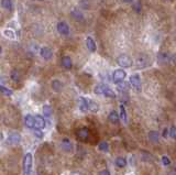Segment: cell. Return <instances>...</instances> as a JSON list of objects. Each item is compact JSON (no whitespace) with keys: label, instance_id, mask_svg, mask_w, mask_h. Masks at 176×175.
Segmentation results:
<instances>
[{"label":"cell","instance_id":"cell-1","mask_svg":"<svg viewBox=\"0 0 176 175\" xmlns=\"http://www.w3.org/2000/svg\"><path fill=\"white\" fill-rule=\"evenodd\" d=\"M94 91H95V94H97V95H104V96H106V97H109V98H115V97H116L115 91L112 90L110 87L105 84L97 85V86L95 87V89H94Z\"/></svg>","mask_w":176,"mask_h":175},{"label":"cell","instance_id":"cell-2","mask_svg":"<svg viewBox=\"0 0 176 175\" xmlns=\"http://www.w3.org/2000/svg\"><path fill=\"white\" fill-rule=\"evenodd\" d=\"M32 154L31 153H27L23 158V172L26 175H29L31 173V170H32Z\"/></svg>","mask_w":176,"mask_h":175},{"label":"cell","instance_id":"cell-3","mask_svg":"<svg viewBox=\"0 0 176 175\" xmlns=\"http://www.w3.org/2000/svg\"><path fill=\"white\" fill-rule=\"evenodd\" d=\"M117 63H118V65L121 66V67L128 68V67H131L133 62H132V60L128 55L122 54V55L118 56V58H117Z\"/></svg>","mask_w":176,"mask_h":175},{"label":"cell","instance_id":"cell-4","mask_svg":"<svg viewBox=\"0 0 176 175\" xmlns=\"http://www.w3.org/2000/svg\"><path fill=\"white\" fill-rule=\"evenodd\" d=\"M125 76H127V73L123 70H121V68H118V70H115L114 74H112V80H114V82L116 83V84H118V83H121L125 80Z\"/></svg>","mask_w":176,"mask_h":175},{"label":"cell","instance_id":"cell-5","mask_svg":"<svg viewBox=\"0 0 176 175\" xmlns=\"http://www.w3.org/2000/svg\"><path fill=\"white\" fill-rule=\"evenodd\" d=\"M130 85H131L135 90H141V78L138 74H133L130 76Z\"/></svg>","mask_w":176,"mask_h":175},{"label":"cell","instance_id":"cell-6","mask_svg":"<svg viewBox=\"0 0 176 175\" xmlns=\"http://www.w3.org/2000/svg\"><path fill=\"white\" fill-rule=\"evenodd\" d=\"M56 29H57V32L60 33V34L64 35V36H67V35L70 34V32H71L68 24L66 23V22H64V21L58 22L57 26H56Z\"/></svg>","mask_w":176,"mask_h":175},{"label":"cell","instance_id":"cell-7","mask_svg":"<svg viewBox=\"0 0 176 175\" xmlns=\"http://www.w3.org/2000/svg\"><path fill=\"white\" fill-rule=\"evenodd\" d=\"M40 54H41V56L45 60V61H50V60L53 57V51L47 46L42 47V49L40 50Z\"/></svg>","mask_w":176,"mask_h":175},{"label":"cell","instance_id":"cell-8","mask_svg":"<svg viewBox=\"0 0 176 175\" xmlns=\"http://www.w3.org/2000/svg\"><path fill=\"white\" fill-rule=\"evenodd\" d=\"M44 128H45V119L42 116H40V114H37L34 117V129L42 130Z\"/></svg>","mask_w":176,"mask_h":175},{"label":"cell","instance_id":"cell-9","mask_svg":"<svg viewBox=\"0 0 176 175\" xmlns=\"http://www.w3.org/2000/svg\"><path fill=\"white\" fill-rule=\"evenodd\" d=\"M61 64L64 68L66 70H71L73 67V61H72V57L68 55H65L62 57V61H61Z\"/></svg>","mask_w":176,"mask_h":175},{"label":"cell","instance_id":"cell-10","mask_svg":"<svg viewBox=\"0 0 176 175\" xmlns=\"http://www.w3.org/2000/svg\"><path fill=\"white\" fill-rule=\"evenodd\" d=\"M21 141V135L19 134V133L17 132H12L9 134V137H8V142L10 143V144H18V143H20Z\"/></svg>","mask_w":176,"mask_h":175},{"label":"cell","instance_id":"cell-11","mask_svg":"<svg viewBox=\"0 0 176 175\" xmlns=\"http://www.w3.org/2000/svg\"><path fill=\"white\" fill-rule=\"evenodd\" d=\"M86 46H87V49L89 50L91 53L96 52V50H97V46H96V42H95V40H94L91 36H87V37H86Z\"/></svg>","mask_w":176,"mask_h":175},{"label":"cell","instance_id":"cell-12","mask_svg":"<svg viewBox=\"0 0 176 175\" xmlns=\"http://www.w3.org/2000/svg\"><path fill=\"white\" fill-rule=\"evenodd\" d=\"M169 56H171V54L165 53V52H161V53H159V55H158L159 63H160V64L169 63Z\"/></svg>","mask_w":176,"mask_h":175},{"label":"cell","instance_id":"cell-13","mask_svg":"<svg viewBox=\"0 0 176 175\" xmlns=\"http://www.w3.org/2000/svg\"><path fill=\"white\" fill-rule=\"evenodd\" d=\"M61 145H62V149L65 152H67V153H71L73 151V144L71 142V140H68V139H63Z\"/></svg>","mask_w":176,"mask_h":175},{"label":"cell","instance_id":"cell-14","mask_svg":"<svg viewBox=\"0 0 176 175\" xmlns=\"http://www.w3.org/2000/svg\"><path fill=\"white\" fill-rule=\"evenodd\" d=\"M108 119H109V121L111 122V124H118L119 121H120V117H119V114H117V112L115 111V110H112V111L110 112V114H109Z\"/></svg>","mask_w":176,"mask_h":175},{"label":"cell","instance_id":"cell-15","mask_svg":"<svg viewBox=\"0 0 176 175\" xmlns=\"http://www.w3.org/2000/svg\"><path fill=\"white\" fill-rule=\"evenodd\" d=\"M149 140L153 143H158L159 141H160V133L154 130L150 131V132H149Z\"/></svg>","mask_w":176,"mask_h":175},{"label":"cell","instance_id":"cell-16","mask_svg":"<svg viewBox=\"0 0 176 175\" xmlns=\"http://www.w3.org/2000/svg\"><path fill=\"white\" fill-rule=\"evenodd\" d=\"M72 17H73V19H74L75 21H79V22H81L84 20V14H83V12L81 11H79V10H77V9H73L72 10Z\"/></svg>","mask_w":176,"mask_h":175},{"label":"cell","instance_id":"cell-17","mask_svg":"<svg viewBox=\"0 0 176 175\" xmlns=\"http://www.w3.org/2000/svg\"><path fill=\"white\" fill-rule=\"evenodd\" d=\"M77 135L81 140H86L89 137V130H88V128H81L77 131Z\"/></svg>","mask_w":176,"mask_h":175},{"label":"cell","instance_id":"cell-18","mask_svg":"<svg viewBox=\"0 0 176 175\" xmlns=\"http://www.w3.org/2000/svg\"><path fill=\"white\" fill-rule=\"evenodd\" d=\"M24 124H26L28 128L34 129V117L31 116V114H27L24 117Z\"/></svg>","mask_w":176,"mask_h":175},{"label":"cell","instance_id":"cell-19","mask_svg":"<svg viewBox=\"0 0 176 175\" xmlns=\"http://www.w3.org/2000/svg\"><path fill=\"white\" fill-rule=\"evenodd\" d=\"M149 65V60L145 56H140L137 60V67L138 68H144Z\"/></svg>","mask_w":176,"mask_h":175},{"label":"cell","instance_id":"cell-20","mask_svg":"<svg viewBox=\"0 0 176 175\" xmlns=\"http://www.w3.org/2000/svg\"><path fill=\"white\" fill-rule=\"evenodd\" d=\"M79 109H81V112L88 111V98L81 97V99H79Z\"/></svg>","mask_w":176,"mask_h":175},{"label":"cell","instance_id":"cell-21","mask_svg":"<svg viewBox=\"0 0 176 175\" xmlns=\"http://www.w3.org/2000/svg\"><path fill=\"white\" fill-rule=\"evenodd\" d=\"M63 87H64V85H63V83L61 82V80H54L53 82H52V88H53V90L56 91V93H60V91H62Z\"/></svg>","mask_w":176,"mask_h":175},{"label":"cell","instance_id":"cell-22","mask_svg":"<svg viewBox=\"0 0 176 175\" xmlns=\"http://www.w3.org/2000/svg\"><path fill=\"white\" fill-rule=\"evenodd\" d=\"M1 7L7 11H12L13 10V2H12V0H1Z\"/></svg>","mask_w":176,"mask_h":175},{"label":"cell","instance_id":"cell-23","mask_svg":"<svg viewBox=\"0 0 176 175\" xmlns=\"http://www.w3.org/2000/svg\"><path fill=\"white\" fill-rule=\"evenodd\" d=\"M88 110L91 112H98L99 110V105L97 103H95L91 99H88Z\"/></svg>","mask_w":176,"mask_h":175},{"label":"cell","instance_id":"cell-24","mask_svg":"<svg viewBox=\"0 0 176 175\" xmlns=\"http://www.w3.org/2000/svg\"><path fill=\"white\" fill-rule=\"evenodd\" d=\"M117 87H118V90L120 91V93H127L130 88V85L125 82H121V83H118V86Z\"/></svg>","mask_w":176,"mask_h":175},{"label":"cell","instance_id":"cell-25","mask_svg":"<svg viewBox=\"0 0 176 175\" xmlns=\"http://www.w3.org/2000/svg\"><path fill=\"white\" fill-rule=\"evenodd\" d=\"M120 119L122 120L125 124L128 122V116H127V111H125V108L123 105H120Z\"/></svg>","mask_w":176,"mask_h":175},{"label":"cell","instance_id":"cell-26","mask_svg":"<svg viewBox=\"0 0 176 175\" xmlns=\"http://www.w3.org/2000/svg\"><path fill=\"white\" fill-rule=\"evenodd\" d=\"M10 77H11V80H13V82H16V83L20 82V74H19L18 70H11V73H10Z\"/></svg>","mask_w":176,"mask_h":175},{"label":"cell","instance_id":"cell-27","mask_svg":"<svg viewBox=\"0 0 176 175\" xmlns=\"http://www.w3.org/2000/svg\"><path fill=\"white\" fill-rule=\"evenodd\" d=\"M116 165L118 168H125L127 165V160L125 158H117L116 159Z\"/></svg>","mask_w":176,"mask_h":175},{"label":"cell","instance_id":"cell-28","mask_svg":"<svg viewBox=\"0 0 176 175\" xmlns=\"http://www.w3.org/2000/svg\"><path fill=\"white\" fill-rule=\"evenodd\" d=\"M98 148H99L100 151L102 152H108L109 151V144L106 142V141H102V142L99 143V145H98Z\"/></svg>","mask_w":176,"mask_h":175},{"label":"cell","instance_id":"cell-29","mask_svg":"<svg viewBox=\"0 0 176 175\" xmlns=\"http://www.w3.org/2000/svg\"><path fill=\"white\" fill-rule=\"evenodd\" d=\"M0 93L3 94V95L6 96H11L12 95V90L9 88H7V87L2 86V85H0Z\"/></svg>","mask_w":176,"mask_h":175},{"label":"cell","instance_id":"cell-30","mask_svg":"<svg viewBox=\"0 0 176 175\" xmlns=\"http://www.w3.org/2000/svg\"><path fill=\"white\" fill-rule=\"evenodd\" d=\"M43 114H44V116L45 117H51V114H52V108L50 107V106H47V105H45V106H43Z\"/></svg>","mask_w":176,"mask_h":175},{"label":"cell","instance_id":"cell-31","mask_svg":"<svg viewBox=\"0 0 176 175\" xmlns=\"http://www.w3.org/2000/svg\"><path fill=\"white\" fill-rule=\"evenodd\" d=\"M132 8H133V11H135L137 13H140V12L142 11V5H141V2H139V1L135 2Z\"/></svg>","mask_w":176,"mask_h":175},{"label":"cell","instance_id":"cell-32","mask_svg":"<svg viewBox=\"0 0 176 175\" xmlns=\"http://www.w3.org/2000/svg\"><path fill=\"white\" fill-rule=\"evenodd\" d=\"M142 154H144V155H142V159H143L144 161H151V160H153L152 154L148 153V152H142Z\"/></svg>","mask_w":176,"mask_h":175},{"label":"cell","instance_id":"cell-33","mask_svg":"<svg viewBox=\"0 0 176 175\" xmlns=\"http://www.w3.org/2000/svg\"><path fill=\"white\" fill-rule=\"evenodd\" d=\"M3 34H5L7 37H9V39H14V36H16L13 31H11V30H5L3 31Z\"/></svg>","mask_w":176,"mask_h":175},{"label":"cell","instance_id":"cell-34","mask_svg":"<svg viewBox=\"0 0 176 175\" xmlns=\"http://www.w3.org/2000/svg\"><path fill=\"white\" fill-rule=\"evenodd\" d=\"M81 6L83 9H88L89 8V0H79Z\"/></svg>","mask_w":176,"mask_h":175},{"label":"cell","instance_id":"cell-35","mask_svg":"<svg viewBox=\"0 0 176 175\" xmlns=\"http://www.w3.org/2000/svg\"><path fill=\"white\" fill-rule=\"evenodd\" d=\"M169 135H171L173 139H176V127L175 126H172L169 128Z\"/></svg>","mask_w":176,"mask_h":175},{"label":"cell","instance_id":"cell-36","mask_svg":"<svg viewBox=\"0 0 176 175\" xmlns=\"http://www.w3.org/2000/svg\"><path fill=\"white\" fill-rule=\"evenodd\" d=\"M162 162H163V164H164L165 166H169V165H171V160L169 159L167 157H162Z\"/></svg>","mask_w":176,"mask_h":175},{"label":"cell","instance_id":"cell-37","mask_svg":"<svg viewBox=\"0 0 176 175\" xmlns=\"http://www.w3.org/2000/svg\"><path fill=\"white\" fill-rule=\"evenodd\" d=\"M34 134L37 135V138H39V139H42L44 137L42 130H37V129H34Z\"/></svg>","mask_w":176,"mask_h":175},{"label":"cell","instance_id":"cell-38","mask_svg":"<svg viewBox=\"0 0 176 175\" xmlns=\"http://www.w3.org/2000/svg\"><path fill=\"white\" fill-rule=\"evenodd\" d=\"M99 175H110V172H109L108 170H102V171H100Z\"/></svg>","mask_w":176,"mask_h":175},{"label":"cell","instance_id":"cell-39","mask_svg":"<svg viewBox=\"0 0 176 175\" xmlns=\"http://www.w3.org/2000/svg\"><path fill=\"white\" fill-rule=\"evenodd\" d=\"M167 132H169V129H164V131H163V137H164V138L167 137Z\"/></svg>","mask_w":176,"mask_h":175},{"label":"cell","instance_id":"cell-40","mask_svg":"<svg viewBox=\"0 0 176 175\" xmlns=\"http://www.w3.org/2000/svg\"><path fill=\"white\" fill-rule=\"evenodd\" d=\"M133 0H123V2H127V3H130V2H132Z\"/></svg>","mask_w":176,"mask_h":175},{"label":"cell","instance_id":"cell-41","mask_svg":"<svg viewBox=\"0 0 176 175\" xmlns=\"http://www.w3.org/2000/svg\"><path fill=\"white\" fill-rule=\"evenodd\" d=\"M2 139H3V135H2V133H0V141L2 140Z\"/></svg>","mask_w":176,"mask_h":175},{"label":"cell","instance_id":"cell-42","mask_svg":"<svg viewBox=\"0 0 176 175\" xmlns=\"http://www.w3.org/2000/svg\"><path fill=\"white\" fill-rule=\"evenodd\" d=\"M1 53H2V47L0 46V55H1Z\"/></svg>","mask_w":176,"mask_h":175},{"label":"cell","instance_id":"cell-43","mask_svg":"<svg viewBox=\"0 0 176 175\" xmlns=\"http://www.w3.org/2000/svg\"><path fill=\"white\" fill-rule=\"evenodd\" d=\"M39 1H43V0H39Z\"/></svg>","mask_w":176,"mask_h":175}]
</instances>
